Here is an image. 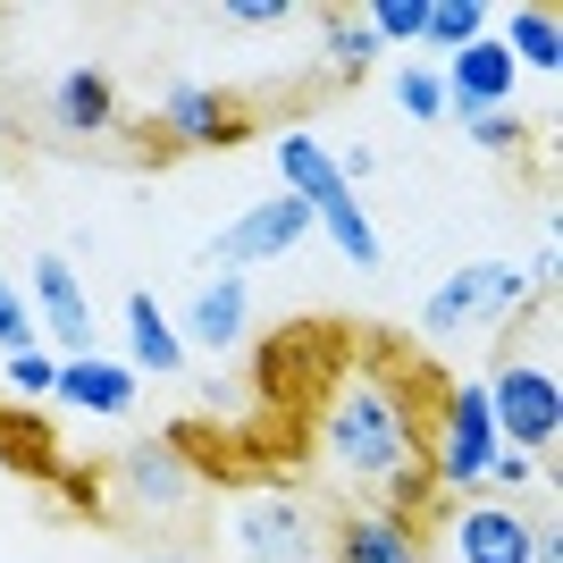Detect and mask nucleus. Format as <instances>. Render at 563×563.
Wrapping results in <instances>:
<instances>
[{
    "label": "nucleus",
    "mask_w": 563,
    "mask_h": 563,
    "mask_svg": "<svg viewBox=\"0 0 563 563\" xmlns=\"http://www.w3.org/2000/svg\"><path fill=\"white\" fill-rule=\"evenodd\" d=\"M336 563H421V539H412V521L353 514L345 530H336Z\"/></svg>",
    "instance_id": "dca6fc26"
},
{
    "label": "nucleus",
    "mask_w": 563,
    "mask_h": 563,
    "mask_svg": "<svg viewBox=\"0 0 563 563\" xmlns=\"http://www.w3.org/2000/svg\"><path fill=\"white\" fill-rule=\"evenodd\" d=\"M25 345H34V311L0 286V353H25Z\"/></svg>",
    "instance_id": "cd10ccee"
},
{
    "label": "nucleus",
    "mask_w": 563,
    "mask_h": 563,
    "mask_svg": "<svg viewBox=\"0 0 563 563\" xmlns=\"http://www.w3.org/2000/svg\"><path fill=\"white\" fill-rule=\"evenodd\" d=\"M152 563H202V555H152Z\"/></svg>",
    "instance_id": "c756f323"
},
{
    "label": "nucleus",
    "mask_w": 563,
    "mask_h": 563,
    "mask_svg": "<svg viewBox=\"0 0 563 563\" xmlns=\"http://www.w3.org/2000/svg\"><path fill=\"white\" fill-rule=\"evenodd\" d=\"M488 421H496V446H521V454H547L563 438V387L547 362H505L488 378Z\"/></svg>",
    "instance_id": "20e7f679"
},
{
    "label": "nucleus",
    "mask_w": 563,
    "mask_h": 563,
    "mask_svg": "<svg viewBox=\"0 0 563 563\" xmlns=\"http://www.w3.org/2000/svg\"><path fill=\"white\" fill-rule=\"evenodd\" d=\"M228 547L244 563H320V521L295 496H244L228 514Z\"/></svg>",
    "instance_id": "39448f33"
},
{
    "label": "nucleus",
    "mask_w": 563,
    "mask_h": 563,
    "mask_svg": "<svg viewBox=\"0 0 563 563\" xmlns=\"http://www.w3.org/2000/svg\"><path fill=\"white\" fill-rule=\"evenodd\" d=\"M438 85H446V110H454V118H488V110H505V101H514L521 68L505 59V43H496V34H479V43H463V51L446 59V76H438Z\"/></svg>",
    "instance_id": "6e6552de"
},
{
    "label": "nucleus",
    "mask_w": 563,
    "mask_h": 563,
    "mask_svg": "<svg viewBox=\"0 0 563 563\" xmlns=\"http://www.w3.org/2000/svg\"><path fill=\"white\" fill-rule=\"evenodd\" d=\"M496 43H505V59H514V68H530V76H563V18L555 9H530V0H521L514 18H505V34H496Z\"/></svg>",
    "instance_id": "2eb2a0df"
},
{
    "label": "nucleus",
    "mask_w": 563,
    "mask_h": 563,
    "mask_svg": "<svg viewBox=\"0 0 563 563\" xmlns=\"http://www.w3.org/2000/svg\"><path fill=\"white\" fill-rule=\"evenodd\" d=\"M177 362H186V345L168 329L161 295H126V371H177Z\"/></svg>",
    "instance_id": "f3484780"
},
{
    "label": "nucleus",
    "mask_w": 563,
    "mask_h": 563,
    "mask_svg": "<svg viewBox=\"0 0 563 563\" xmlns=\"http://www.w3.org/2000/svg\"><path fill=\"white\" fill-rule=\"evenodd\" d=\"M421 18H429V0H371V9H362V25L378 34V51L387 43H421Z\"/></svg>",
    "instance_id": "b1692460"
},
{
    "label": "nucleus",
    "mask_w": 563,
    "mask_h": 563,
    "mask_svg": "<svg viewBox=\"0 0 563 563\" xmlns=\"http://www.w3.org/2000/svg\"><path fill=\"white\" fill-rule=\"evenodd\" d=\"M479 25H488V9L479 0H429V18H421V43H438L454 59L463 43H479Z\"/></svg>",
    "instance_id": "412c9836"
},
{
    "label": "nucleus",
    "mask_w": 563,
    "mask_h": 563,
    "mask_svg": "<svg viewBox=\"0 0 563 563\" xmlns=\"http://www.w3.org/2000/svg\"><path fill=\"white\" fill-rule=\"evenodd\" d=\"M396 110L412 118V126H438V118H446V85H438V68H404L396 76Z\"/></svg>",
    "instance_id": "5701e85b"
},
{
    "label": "nucleus",
    "mask_w": 563,
    "mask_h": 563,
    "mask_svg": "<svg viewBox=\"0 0 563 563\" xmlns=\"http://www.w3.org/2000/svg\"><path fill=\"white\" fill-rule=\"evenodd\" d=\"M496 454V421H488V387H446L438 421L421 438V463L438 471V488H479Z\"/></svg>",
    "instance_id": "7ed1b4c3"
},
{
    "label": "nucleus",
    "mask_w": 563,
    "mask_h": 563,
    "mask_svg": "<svg viewBox=\"0 0 563 563\" xmlns=\"http://www.w3.org/2000/svg\"><path fill=\"white\" fill-rule=\"evenodd\" d=\"M463 126H471V143H479V152H521V118H514V110L463 118Z\"/></svg>",
    "instance_id": "bb28decb"
},
{
    "label": "nucleus",
    "mask_w": 563,
    "mask_h": 563,
    "mask_svg": "<svg viewBox=\"0 0 563 563\" xmlns=\"http://www.w3.org/2000/svg\"><path fill=\"white\" fill-rule=\"evenodd\" d=\"M51 396L76 404V412H101V421H126V412H135V371H126V362H101V353H76V362H59Z\"/></svg>",
    "instance_id": "ddd939ff"
},
{
    "label": "nucleus",
    "mask_w": 563,
    "mask_h": 563,
    "mask_svg": "<svg viewBox=\"0 0 563 563\" xmlns=\"http://www.w3.org/2000/svg\"><path fill=\"white\" fill-rule=\"evenodd\" d=\"M244 329H253V295H244V278H228V269H219L211 286H194V303H186V329H177V345L228 353V345H244Z\"/></svg>",
    "instance_id": "f8f14e48"
},
{
    "label": "nucleus",
    "mask_w": 563,
    "mask_h": 563,
    "mask_svg": "<svg viewBox=\"0 0 563 563\" xmlns=\"http://www.w3.org/2000/svg\"><path fill=\"white\" fill-rule=\"evenodd\" d=\"M161 135L194 143V152H219V143L244 135V118H235V101L211 93V85H168L161 93Z\"/></svg>",
    "instance_id": "9b49d317"
},
{
    "label": "nucleus",
    "mask_w": 563,
    "mask_h": 563,
    "mask_svg": "<svg viewBox=\"0 0 563 563\" xmlns=\"http://www.w3.org/2000/svg\"><path fill=\"white\" fill-rule=\"evenodd\" d=\"M295 0H228V25H286Z\"/></svg>",
    "instance_id": "c85d7f7f"
},
{
    "label": "nucleus",
    "mask_w": 563,
    "mask_h": 563,
    "mask_svg": "<svg viewBox=\"0 0 563 563\" xmlns=\"http://www.w3.org/2000/svg\"><path fill=\"white\" fill-rule=\"evenodd\" d=\"M378 496H387V505H378L387 521H421V514H429V496H438V471L412 454L404 471H387V479H378Z\"/></svg>",
    "instance_id": "4be33fe9"
},
{
    "label": "nucleus",
    "mask_w": 563,
    "mask_h": 563,
    "mask_svg": "<svg viewBox=\"0 0 563 563\" xmlns=\"http://www.w3.org/2000/svg\"><path fill=\"white\" fill-rule=\"evenodd\" d=\"M278 168H286V194H295L303 211H320V202H336V194H345L336 152H329L320 135H303V126H295V135H278Z\"/></svg>",
    "instance_id": "4468645a"
},
{
    "label": "nucleus",
    "mask_w": 563,
    "mask_h": 563,
    "mask_svg": "<svg viewBox=\"0 0 563 563\" xmlns=\"http://www.w3.org/2000/svg\"><path fill=\"white\" fill-rule=\"evenodd\" d=\"M320 438H329V463L345 471V479H362V488H378L387 471H404L412 454H421V429H412V404H404L396 387H378V378H353L345 396L329 404V421H320Z\"/></svg>",
    "instance_id": "f257e3e1"
},
{
    "label": "nucleus",
    "mask_w": 563,
    "mask_h": 563,
    "mask_svg": "<svg viewBox=\"0 0 563 563\" xmlns=\"http://www.w3.org/2000/svg\"><path fill=\"white\" fill-rule=\"evenodd\" d=\"M110 488H118V505H126V514L168 521V514H186L194 471H186V454H177V446H126V454L110 463Z\"/></svg>",
    "instance_id": "0eeeda50"
},
{
    "label": "nucleus",
    "mask_w": 563,
    "mask_h": 563,
    "mask_svg": "<svg viewBox=\"0 0 563 563\" xmlns=\"http://www.w3.org/2000/svg\"><path fill=\"white\" fill-rule=\"evenodd\" d=\"M51 378H59V353H43V345L9 353V387H18V396H51Z\"/></svg>",
    "instance_id": "393cba45"
},
{
    "label": "nucleus",
    "mask_w": 563,
    "mask_h": 563,
    "mask_svg": "<svg viewBox=\"0 0 563 563\" xmlns=\"http://www.w3.org/2000/svg\"><path fill=\"white\" fill-rule=\"evenodd\" d=\"M51 110H59L68 135H101V126L118 118V93H110V76H101V68H68V76H59V93H51Z\"/></svg>",
    "instance_id": "a211bd4d"
},
{
    "label": "nucleus",
    "mask_w": 563,
    "mask_h": 563,
    "mask_svg": "<svg viewBox=\"0 0 563 563\" xmlns=\"http://www.w3.org/2000/svg\"><path fill=\"white\" fill-rule=\"evenodd\" d=\"M311 228H329V244H336V253L353 261V269H378V228L362 219V202H353V194L320 202V211H311Z\"/></svg>",
    "instance_id": "6ab92c4d"
},
{
    "label": "nucleus",
    "mask_w": 563,
    "mask_h": 563,
    "mask_svg": "<svg viewBox=\"0 0 563 563\" xmlns=\"http://www.w3.org/2000/svg\"><path fill=\"white\" fill-rule=\"evenodd\" d=\"M320 51H329V68H336V76H371L378 34L362 25V9H329V18H320Z\"/></svg>",
    "instance_id": "aec40b11"
},
{
    "label": "nucleus",
    "mask_w": 563,
    "mask_h": 563,
    "mask_svg": "<svg viewBox=\"0 0 563 563\" xmlns=\"http://www.w3.org/2000/svg\"><path fill=\"white\" fill-rule=\"evenodd\" d=\"M521 303H530V278H521V269L471 261V269H454V278L421 303V329L429 336H479V329H505Z\"/></svg>",
    "instance_id": "f03ea898"
},
{
    "label": "nucleus",
    "mask_w": 563,
    "mask_h": 563,
    "mask_svg": "<svg viewBox=\"0 0 563 563\" xmlns=\"http://www.w3.org/2000/svg\"><path fill=\"white\" fill-rule=\"evenodd\" d=\"M530 479H539V454L496 446V454H488V479H479V488H530Z\"/></svg>",
    "instance_id": "a878e982"
},
{
    "label": "nucleus",
    "mask_w": 563,
    "mask_h": 563,
    "mask_svg": "<svg viewBox=\"0 0 563 563\" xmlns=\"http://www.w3.org/2000/svg\"><path fill=\"white\" fill-rule=\"evenodd\" d=\"M539 530L521 505H463L454 514V563H530Z\"/></svg>",
    "instance_id": "1a4fd4ad"
},
{
    "label": "nucleus",
    "mask_w": 563,
    "mask_h": 563,
    "mask_svg": "<svg viewBox=\"0 0 563 563\" xmlns=\"http://www.w3.org/2000/svg\"><path fill=\"white\" fill-rule=\"evenodd\" d=\"M303 235H311V211L295 202V194H269V202H253V211H244V219L211 244V261L228 269V278H244V269H261V261L295 253Z\"/></svg>",
    "instance_id": "423d86ee"
},
{
    "label": "nucleus",
    "mask_w": 563,
    "mask_h": 563,
    "mask_svg": "<svg viewBox=\"0 0 563 563\" xmlns=\"http://www.w3.org/2000/svg\"><path fill=\"white\" fill-rule=\"evenodd\" d=\"M34 320H43L51 336H59V353H93V303H85V286H76V269L59 253L34 261Z\"/></svg>",
    "instance_id": "9d476101"
}]
</instances>
